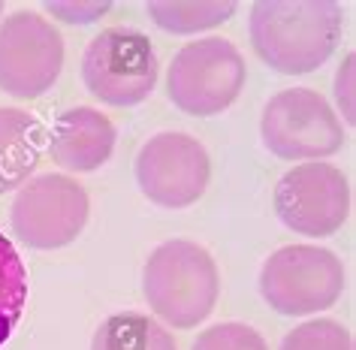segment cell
I'll list each match as a JSON object with an SVG mask.
<instances>
[{
  "instance_id": "3957f363",
  "label": "cell",
  "mask_w": 356,
  "mask_h": 350,
  "mask_svg": "<svg viewBox=\"0 0 356 350\" xmlns=\"http://www.w3.org/2000/svg\"><path fill=\"white\" fill-rule=\"evenodd\" d=\"M344 293V266L329 248L287 245L260 269V296L284 317H308L332 308Z\"/></svg>"
},
{
  "instance_id": "5b68a950",
  "label": "cell",
  "mask_w": 356,
  "mask_h": 350,
  "mask_svg": "<svg viewBox=\"0 0 356 350\" xmlns=\"http://www.w3.org/2000/svg\"><path fill=\"white\" fill-rule=\"evenodd\" d=\"M157 55L145 33L109 28L88 42L82 55V82L106 106H136L157 85Z\"/></svg>"
},
{
  "instance_id": "5bb4252c",
  "label": "cell",
  "mask_w": 356,
  "mask_h": 350,
  "mask_svg": "<svg viewBox=\"0 0 356 350\" xmlns=\"http://www.w3.org/2000/svg\"><path fill=\"white\" fill-rule=\"evenodd\" d=\"M28 305V269L19 250L0 232V344H6Z\"/></svg>"
},
{
  "instance_id": "7c38bea8",
  "label": "cell",
  "mask_w": 356,
  "mask_h": 350,
  "mask_svg": "<svg viewBox=\"0 0 356 350\" xmlns=\"http://www.w3.org/2000/svg\"><path fill=\"white\" fill-rule=\"evenodd\" d=\"M40 164V121L3 106L0 109V193L19 191Z\"/></svg>"
},
{
  "instance_id": "6da1fadb",
  "label": "cell",
  "mask_w": 356,
  "mask_h": 350,
  "mask_svg": "<svg viewBox=\"0 0 356 350\" xmlns=\"http://www.w3.org/2000/svg\"><path fill=\"white\" fill-rule=\"evenodd\" d=\"M251 46L281 76H305L323 67L341 33L332 0H260L251 6Z\"/></svg>"
},
{
  "instance_id": "9a60e30c",
  "label": "cell",
  "mask_w": 356,
  "mask_h": 350,
  "mask_svg": "<svg viewBox=\"0 0 356 350\" xmlns=\"http://www.w3.org/2000/svg\"><path fill=\"white\" fill-rule=\"evenodd\" d=\"M148 15L169 33H200L224 24L236 13V3H148Z\"/></svg>"
},
{
  "instance_id": "9c48e42d",
  "label": "cell",
  "mask_w": 356,
  "mask_h": 350,
  "mask_svg": "<svg viewBox=\"0 0 356 350\" xmlns=\"http://www.w3.org/2000/svg\"><path fill=\"white\" fill-rule=\"evenodd\" d=\"M211 160L200 139L188 133H157L136 154V184L160 209H188L206 193Z\"/></svg>"
},
{
  "instance_id": "ac0fdd59",
  "label": "cell",
  "mask_w": 356,
  "mask_h": 350,
  "mask_svg": "<svg viewBox=\"0 0 356 350\" xmlns=\"http://www.w3.org/2000/svg\"><path fill=\"white\" fill-rule=\"evenodd\" d=\"M109 10L112 3H82V0H76V3H46V13L60 19L64 24H91L103 19Z\"/></svg>"
},
{
  "instance_id": "277c9868",
  "label": "cell",
  "mask_w": 356,
  "mask_h": 350,
  "mask_svg": "<svg viewBox=\"0 0 356 350\" xmlns=\"http://www.w3.org/2000/svg\"><path fill=\"white\" fill-rule=\"evenodd\" d=\"M248 79L245 58L224 37H206L188 42L172 58L166 91L181 112L209 118L238 100Z\"/></svg>"
},
{
  "instance_id": "8992f818",
  "label": "cell",
  "mask_w": 356,
  "mask_h": 350,
  "mask_svg": "<svg viewBox=\"0 0 356 350\" xmlns=\"http://www.w3.org/2000/svg\"><path fill=\"white\" fill-rule=\"evenodd\" d=\"M260 136L275 157L311 164L341 151L347 133L326 97L311 88H290L266 103Z\"/></svg>"
},
{
  "instance_id": "d6986e66",
  "label": "cell",
  "mask_w": 356,
  "mask_h": 350,
  "mask_svg": "<svg viewBox=\"0 0 356 350\" xmlns=\"http://www.w3.org/2000/svg\"><path fill=\"white\" fill-rule=\"evenodd\" d=\"M335 100H338V109L344 115V124L353 127V55L344 58V64L338 67L335 73Z\"/></svg>"
},
{
  "instance_id": "52a82bcc",
  "label": "cell",
  "mask_w": 356,
  "mask_h": 350,
  "mask_svg": "<svg viewBox=\"0 0 356 350\" xmlns=\"http://www.w3.org/2000/svg\"><path fill=\"white\" fill-rule=\"evenodd\" d=\"M88 212H91V202H88L85 187L70 175L49 173L19 187L10 221L13 232L28 248L55 250L76 241L88 223Z\"/></svg>"
},
{
  "instance_id": "2e32d148",
  "label": "cell",
  "mask_w": 356,
  "mask_h": 350,
  "mask_svg": "<svg viewBox=\"0 0 356 350\" xmlns=\"http://www.w3.org/2000/svg\"><path fill=\"white\" fill-rule=\"evenodd\" d=\"M278 350H353V335L335 320H305L284 335Z\"/></svg>"
},
{
  "instance_id": "ffe728a7",
  "label": "cell",
  "mask_w": 356,
  "mask_h": 350,
  "mask_svg": "<svg viewBox=\"0 0 356 350\" xmlns=\"http://www.w3.org/2000/svg\"><path fill=\"white\" fill-rule=\"evenodd\" d=\"M0 15H3V3H0Z\"/></svg>"
},
{
  "instance_id": "7a4b0ae2",
  "label": "cell",
  "mask_w": 356,
  "mask_h": 350,
  "mask_svg": "<svg viewBox=\"0 0 356 350\" xmlns=\"http://www.w3.org/2000/svg\"><path fill=\"white\" fill-rule=\"evenodd\" d=\"M220 278L211 254L197 241L172 239L157 245L142 269L148 308L175 329H191L215 311Z\"/></svg>"
},
{
  "instance_id": "8fae6325",
  "label": "cell",
  "mask_w": 356,
  "mask_h": 350,
  "mask_svg": "<svg viewBox=\"0 0 356 350\" xmlns=\"http://www.w3.org/2000/svg\"><path fill=\"white\" fill-rule=\"evenodd\" d=\"M115 124L94 106H76L58 118L49 139L51 160L67 173H94L115 151Z\"/></svg>"
},
{
  "instance_id": "4fadbf2b",
  "label": "cell",
  "mask_w": 356,
  "mask_h": 350,
  "mask_svg": "<svg viewBox=\"0 0 356 350\" xmlns=\"http://www.w3.org/2000/svg\"><path fill=\"white\" fill-rule=\"evenodd\" d=\"M91 350H178L163 323L136 311L106 317L94 332Z\"/></svg>"
},
{
  "instance_id": "ba28073f",
  "label": "cell",
  "mask_w": 356,
  "mask_h": 350,
  "mask_svg": "<svg viewBox=\"0 0 356 350\" xmlns=\"http://www.w3.org/2000/svg\"><path fill=\"white\" fill-rule=\"evenodd\" d=\"M64 67V40L37 13L0 19V91L15 100H33L58 82Z\"/></svg>"
},
{
  "instance_id": "e0dca14e",
  "label": "cell",
  "mask_w": 356,
  "mask_h": 350,
  "mask_svg": "<svg viewBox=\"0 0 356 350\" xmlns=\"http://www.w3.org/2000/svg\"><path fill=\"white\" fill-rule=\"evenodd\" d=\"M191 350H269L263 335L248 323H218L200 332Z\"/></svg>"
},
{
  "instance_id": "30bf717a",
  "label": "cell",
  "mask_w": 356,
  "mask_h": 350,
  "mask_svg": "<svg viewBox=\"0 0 356 350\" xmlns=\"http://www.w3.org/2000/svg\"><path fill=\"white\" fill-rule=\"evenodd\" d=\"M275 212L299 236H332L350 214V184L332 164H299L275 184Z\"/></svg>"
}]
</instances>
